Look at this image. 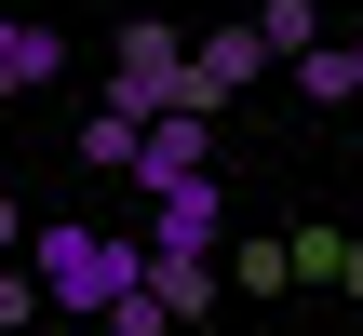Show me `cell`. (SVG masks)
<instances>
[{
    "label": "cell",
    "instance_id": "4",
    "mask_svg": "<svg viewBox=\"0 0 363 336\" xmlns=\"http://www.w3.org/2000/svg\"><path fill=\"white\" fill-rule=\"evenodd\" d=\"M216 229H229V215H216V175L148 202V256H162V269H216Z\"/></svg>",
    "mask_w": 363,
    "mask_h": 336
},
{
    "label": "cell",
    "instance_id": "3",
    "mask_svg": "<svg viewBox=\"0 0 363 336\" xmlns=\"http://www.w3.org/2000/svg\"><path fill=\"white\" fill-rule=\"evenodd\" d=\"M202 175H216V108H162L148 148H135V189L162 202V189H202Z\"/></svg>",
    "mask_w": 363,
    "mask_h": 336
},
{
    "label": "cell",
    "instance_id": "6",
    "mask_svg": "<svg viewBox=\"0 0 363 336\" xmlns=\"http://www.w3.org/2000/svg\"><path fill=\"white\" fill-rule=\"evenodd\" d=\"M54 54H67V40H54L40 13H0V94H40V81H54Z\"/></svg>",
    "mask_w": 363,
    "mask_h": 336
},
{
    "label": "cell",
    "instance_id": "14",
    "mask_svg": "<svg viewBox=\"0 0 363 336\" xmlns=\"http://www.w3.org/2000/svg\"><path fill=\"white\" fill-rule=\"evenodd\" d=\"M350 54H363V27H350Z\"/></svg>",
    "mask_w": 363,
    "mask_h": 336
},
{
    "label": "cell",
    "instance_id": "8",
    "mask_svg": "<svg viewBox=\"0 0 363 336\" xmlns=\"http://www.w3.org/2000/svg\"><path fill=\"white\" fill-rule=\"evenodd\" d=\"M135 148H148L135 108H94V121H81V162H94V175H135Z\"/></svg>",
    "mask_w": 363,
    "mask_h": 336
},
{
    "label": "cell",
    "instance_id": "11",
    "mask_svg": "<svg viewBox=\"0 0 363 336\" xmlns=\"http://www.w3.org/2000/svg\"><path fill=\"white\" fill-rule=\"evenodd\" d=\"M148 283H162V310H175V323H202V310H216V269H148Z\"/></svg>",
    "mask_w": 363,
    "mask_h": 336
},
{
    "label": "cell",
    "instance_id": "10",
    "mask_svg": "<svg viewBox=\"0 0 363 336\" xmlns=\"http://www.w3.org/2000/svg\"><path fill=\"white\" fill-rule=\"evenodd\" d=\"M108 336H175V310H162V283H135V296H108Z\"/></svg>",
    "mask_w": 363,
    "mask_h": 336
},
{
    "label": "cell",
    "instance_id": "13",
    "mask_svg": "<svg viewBox=\"0 0 363 336\" xmlns=\"http://www.w3.org/2000/svg\"><path fill=\"white\" fill-rule=\"evenodd\" d=\"M0 242H27V215H13V202H0Z\"/></svg>",
    "mask_w": 363,
    "mask_h": 336
},
{
    "label": "cell",
    "instance_id": "1",
    "mask_svg": "<svg viewBox=\"0 0 363 336\" xmlns=\"http://www.w3.org/2000/svg\"><path fill=\"white\" fill-rule=\"evenodd\" d=\"M27 269L54 283V310L108 323V296H135L162 256H148V242H121V229H94V215H40V229H27Z\"/></svg>",
    "mask_w": 363,
    "mask_h": 336
},
{
    "label": "cell",
    "instance_id": "9",
    "mask_svg": "<svg viewBox=\"0 0 363 336\" xmlns=\"http://www.w3.org/2000/svg\"><path fill=\"white\" fill-rule=\"evenodd\" d=\"M256 27H269V54H283V67H296V54H310V40H323V0H256Z\"/></svg>",
    "mask_w": 363,
    "mask_h": 336
},
{
    "label": "cell",
    "instance_id": "7",
    "mask_svg": "<svg viewBox=\"0 0 363 336\" xmlns=\"http://www.w3.org/2000/svg\"><path fill=\"white\" fill-rule=\"evenodd\" d=\"M296 94H310V108H363V54L350 40H310V54H296Z\"/></svg>",
    "mask_w": 363,
    "mask_h": 336
},
{
    "label": "cell",
    "instance_id": "5",
    "mask_svg": "<svg viewBox=\"0 0 363 336\" xmlns=\"http://www.w3.org/2000/svg\"><path fill=\"white\" fill-rule=\"evenodd\" d=\"M256 67H269V27L242 13V27H216V40H202V67H189V108H229Z\"/></svg>",
    "mask_w": 363,
    "mask_h": 336
},
{
    "label": "cell",
    "instance_id": "2",
    "mask_svg": "<svg viewBox=\"0 0 363 336\" xmlns=\"http://www.w3.org/2000/svg\"><path fill=\"white\" fill-rule=\"evenodd\" d=\"M189 67H202V40H175V27H121L108 40V108H135V121H162V108H189Z\"/></svg>",
    "mask_w": 363,
    "mask_h": 336
},
{
    "label": "cell",
    "instance_id": "12",
    "mask_svg": "<svg viewBox=\"0 0 363 336\" xmlns=\"http://www.w3.org/2000/svg\"><path fill=\"white\" fill-rule=\"evenodd\" d=\"M337 283H350V296H363V229H350V269H337Z\"/></svg>",
    "mask_w": 363,
    "mask_h": 336
}]
</instances>
